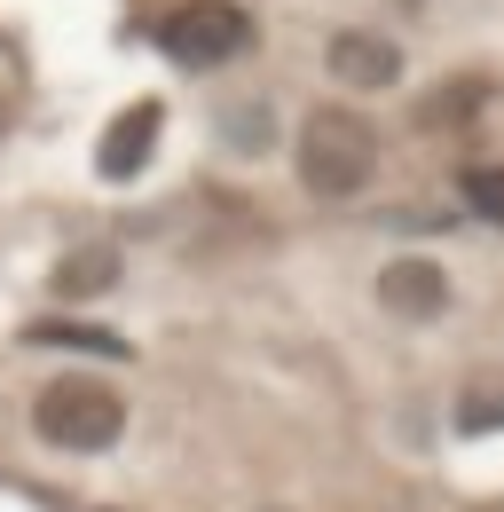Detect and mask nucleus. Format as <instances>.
<instances>
[{"label": "nucleus", "instance_id": "obj_1", "mask_svg": "<svg viewBox=\"0 0 504 512\" xmlns=\"http://www.w3.org/2000/svg\"><path fill=\"white\" fill-rule=\"evenodd\" d=\"M292 158H300V182L308 197H331V205H347V197L371 190L378 174V134L355 119V111H308L300 119V142H292Z\"/></svg>", "mask_w": 504, "mask_h": 512}, {"label": "nucleus", "instance_id": "obj_11", "mask_svg": "<svg viewBox=\"0 0 504 512\" xmlns=\"http://www.w3.org/2000/svg\"><path fill=\"white\" fill-rule=\"evenodd\" d=\"M0 127H8V103H0Z\"/></svg>", "mask_w": 504, "mask_h": 512}, {"label": "nucleus", "instance_id": "obj_10", "mask_svg": "<svg viewBox=\"0 0 504 512\" xmlns=\"http://www.w3.org/2000/svg\"><path fill=\"white\" fill-rule=\"evenodd\" d=\"M229 142H237V150H268V111H260V103H237V111H229Z\"/></svg>", "mask_w": 504, "mask_h": 512}, {"label": "nucleus", "instance_id": "obj_3", "mask_svg": "<svg viewBox=\"0 0 504 512\" xmlns=\"http://www.w3.org/2000/svg\"><path fill=\"white\" fill-rule=\"evenodd\" d=\"M40 434L63 449H103V442H119V426H126V402L111 394L103 379H56V386H40Z\"/></svg>", "mask_w": 504, "mask_h": 512}, {"label": "nucleus", "instance_id": "obj_2", "mask_svg": "<svg viewBox=\"0 0 504 512\" xmlns=\"http://www.w3.org/2000/svg\"><path fill=\"white\" fill-rule=\"evenodd\" d=\"M158 48L182 71H221L252 48V16L237 0H182V8L158 24Z\"/></svg>", "mask_w": 504, "mask_h": 512}, {"label": "nucleus", "instance_id": "obj_4", "mask_svg": "<svg viewBox=\"0 0 504 512\" xmlns=\"http://www.w3.org/2000/svg\"><path fill=\"white\" fill-rule=\"evenodd\" d=\"M323 64H331V79H339V87H363V95H386V87L402 79V48H394L386 32H331Z\"/></svg>", "mask_w": 504, "mask_h": 512}, {"label": "nucleus", "instance_id": "obj_6", "mask_svg": "<svg viewBox=\"0 0 504 512\" xmlns=\"http://www.w3.org/2000/svg\"><path fill=\"white\" fill-rule=\"evenodd\" d=\"M158 127H166V103H150V95H142L126 119H111V127H103V142H95V174H103V182L142 174V158L158 150Z\"/></svg>", "mask_w": 504, "mask_h": 512}, {"label": "nucleus", "instance_id": "obj_5", "mask_svg": "<svg viewBox=\"0 0 504 512\" xmlns=\"http://www.w3.org/2000/svg\"><path fill=\"white\" fill-rule=\"evenodd\" d=\"M378 308L402 323H426L449 308V276H441V260H386L378 268Z\"/></svg>", "mask_w": 504, "mask_h": 512}, {"label": "nucleus", "instance_id": "obj_8", "mask_svg": "<svg viewBox=\"0 0 504 512\" xmlns=\"http://www.w3.org/2000/svg\"><path fill=\"white\" fill-rule=\"evenodd\" d=\"M473 103H489V79H449V87H434L426 103H418V127H465L473 119Z\"/></svg>", "mask_w": 504, "mask_h": 512}, {"label": "nucleus", "instance_id": "obj_9", "mask_svg": "<svg viewBox=\"0 0 504 512\" xmlns=\"http://www.w3.org/2000/svg\"><path fill=\"white\" fill-rule=\"evenodd\" d=\"M465 205L504 229V166H465Z\"/></svg>", "mask_w": 504, "mask_h": 512}, {"label": "nucleus", "instance_id": "obj_7", "mask_svg": "<svg viewBox=\"0 0 504 512\" xmlns=\"http://www.w3.org/2000/svg\"><path fill=\"white\" fill-rule=\"evenodd\" d=\"M111 276H119V245H79L56 268V300H95V292H111Z\"/></svg>", "mask_w": 504, "mask_h": 512}]
</instances>
